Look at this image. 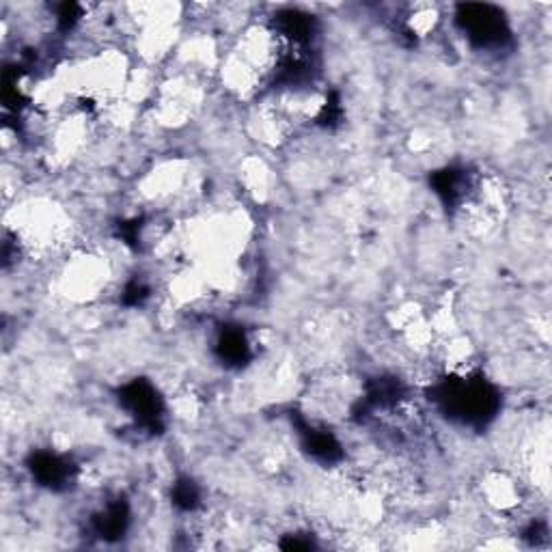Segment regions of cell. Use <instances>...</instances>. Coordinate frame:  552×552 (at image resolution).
<instances>
[{
	"label": "cell",
	"mask_w": 552,
	"mask_h": 552,
	"mask_svg": "<svg viewBox=\"0 0 552 552\" xmlns=\"http://www.w3.org/2000/svg\"><path fill=\"white\" fill-rule=\"evenodd\" d=\"M481 492L486 503L496 509V512H512V509L520 507L522 492L520 483L509 477L507 473H490L481 483Z\"/></svg>",
	"instance_id": "2"
},
{
	"label": "cell",
	"mask_w": 552,
	"mask_h": 552,
	"mask_svg": "<svg viewBox=\"0 0 552 552\" xmlns=\"http://www.w3.org/2000/svg\"><path fill=\"white\" fill-rule=\"evenodd\" d=\"M113 281L110 261L98 253H76L59 274V292L74 302L98 300Z\"/></svg>",
	"instance_id": "1"
},
{
	"label": "cell",
	"mask_w": 552,
	"mask_h": 552,
	"mask_svg": "<svg viewBox=\"0 0 552 552\" xmlns=\"http://www.w3.org/2000/svg\"><path fill=\"white\" fill-rule=\"evenodd\" d=\"M436 22H438V13L432 7H421L419 11H414V16L408 18L410 31L417 33L419 37H425L427 33H432Z\"/></svg>",
	"instance_id": "3"
}]
</instances>
